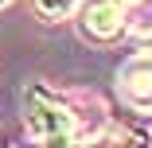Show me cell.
<instances>
[{"label": "cell", "mask_w": 152, "mask_h": 148, "mask_svg": "<svg viewBox=\"0 0 152 148\" xmlns=\"http://www.w3.org/2000/svg\"><path fill=\"white\" fill-rule=\"evenodd\" d=\"M23 129L39 148H86V133L74 109L39 82L23 94Z\"/></svg>", "instance_id": "6da1fadb"}, {"label": "cell", "mask_w": 152, "mask_h": 148, "mask_svg": "<svg viewBox=\"0 0 152 148\" xmlns=\"http://www.w3.org/2000/svg\"><path fill=\"white\" fill-rule=\"evenodd\" d=\"M74 4H78V0H35V12L43 20H63V16L74 12Z\"/></svg>", "instance_id": "5b68a950"}, {"label": "cell", "mask_w": 152, "mask_h": 148, "mask_svg": "<svg viewBox=\"0 0 152 148\" xmlns=\"http://www.w3.org/2000/svg\"><path fill=\"white\" fill-rule=\"evenodd\" d=\"M82 31L90 39H117L125 31V8H121V0H90L82 8Z\"/></svg>", "instance_id": "3957f363"}, {"label": "cell", "mask_w": 152, "mask_h": 148, "mask_svg": "<svg viewBox=\"0 0 152 148\" xmlns=\"http://www.w3.org/2000/svg\"><path fill=\"white\" fill-rule=\"evenodd\" d=\"M4 4H8V0H0V8H4Z\"/></svg>", "instance_id": "8992f818"}, {"label": "cell", "mask_w": 152, "mask_h": 148, "mask_svg": "<svg viewBox=\"0 0 152 148\" xmlns=\"http://www.w3.org/2000/svg\"><path fill=\"white\" fill-rule=\"evenodd\" d=\"M125 27L137 39H152V0H137L133 8H125Z\"/></svg>", "instance_id": "277c9868"}, {"label": "cell", "mask_w": 152, "mask_h": 148, "mask_svg": "<svg viewBox=\"0 0 152 148\" xmlns=\"http://www.w3.org/2000/svg\"><path fill=\"white\" fill-rule=\"evenodd\" d=\"M117 90L125 98V105L148 113L152 109V51L148 55H133L117 74Z\"/></svg>", "instance_id": "7a4b0ae2"}]
</instances>
